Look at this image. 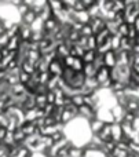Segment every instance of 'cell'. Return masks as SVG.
<instances>
[{"mask_svg":"<svg viewBox=\"0 0 139 157\" xmlns=\"http://www.w3.org/2000/svg\"><path fill=\"white\" fill-rule=\"evenodd\" d=\"M13 136H14V142H15V144H24L25 138H26V136H25V134L22 132L19 127L13 132Z\"/></svg>","mask_w":139,"mask_h":157,"instance_id":"ffe728a7","label":"cell"},{"mask_svg":"<svg viewBox=\"0 0 139 157\" xmlns=\"http://www.w3.org/2000/svg\"><path fill=\"white\" fill-rule=\"evenodd\" d=\"M98 69L92 65V63H84V68H83V73L85 77H95Z\"/></svg>","mask_w":139,"mask_h":157,"instance_id":"5bb4252c","label":"cell"},{"mask_svg":"<svg viewBox=\"0 0 139 157\" xmlns=\"http://www.w3.org/2000/svg\"><path fill=\"white\" fill-rule=\"evenodd\" d=\"M19 24V39H21L22 41H30V39H32V35H33V30L30 29V26H28V25H24L21 24V22H18Z\"/></svg>","mask_w":139,"mask_h":157,"instance_id":"5b68a950","label":"cell"},{"mask_svg":"<svg viewBox=\"0 0 139 157\" xmlns=\"http://www.w3.org/2000/svg\"><path fill=\"white\" fill-rule=\"evenodd\" d=\"M85 11H87V14L90 15V18H95V17L101 15V8H99L98 2H94L92 4H91Z\"/></svg>","mask_w":139,"mask_h":157,"instance_id":"7c38bea8","label":"cell"},{"mask_svg":"<svg viewBox=\"0 0 139 157\" xmlns=\"http://www.w3.org/2000/svg\"><path fill=\"white\" fill-rule=\"evenodd\" d=\"M69 55H72L73 58H81L84 55V50L81 47H79L77 44H73V46L69 48Z\"/></svg>","mask_w":139,"mask_h":157,"instance_id":"e0dca14e","label":"cell"},{"mask_svg":"<svg viewBox=\"0 0 139 157\" xmlns=\"http://www.w3.org/2000/svg\"><path fill=\"white\" fill-rule=\"evenodd\" d=\"M19 68H21V72H25V73H28V75H32L33 72L36 71L35 65L30 63L29 61H26V59H24L21 63H19Z\"/></svg>","mask_w":139,"mask_h":157,"instance_id":"9a60e30c","label":"cell"},{"mask_svg":"<svg viewBox=\"0 0 139 157\" xmlns=\"http://www.w3.org/2000/svg\"><path fill=\"white\" fill-rule=\"evenodd\" d=\"M88 25H90L91 29H92V35L95 36L96 33H99L101 30H103L105 28H106V21H105L102 17H95V18L90 19Z\"/></svg>","mask_w":139,"mask_h":157,"instance_id":"7a4b0ae2","label":"cell"},{"mask_svg":"<svg viewBox=\"0 0 139 157\" xmlns=\"http://www.w3.org/2000/svg\"><path fill=\"white\" fill-rule=\"evenodd\" d=\"M102 57H103V66H106L109 69H113L117 66V52L110 50V51H107Z\"/></svg>","mask_w":139,"mask_h":157,"instance_id":"277c9868","label":"cell"},{"mask_svg":"<svg viewBox=\"0 0 139 157\" xmlns=\"http://www.w3.org/2000/svg\"><path fill=\"white\" fill-rule=\"evenodd\" d=\"M110 127H112V139L115 142H118L121 139V136H123V130H121V125L118 124V123H112V124H110Z\"/></svg>","mask_w":139,"mask_h":157,"instance_id":"ba28073f","label":"cell"},{"mask_svg":"<svg viewBox=\"0 0 139 157\" xmlns=\"http://www.w3.org/2000/svg\"><path fill=\"white\" fill-rule=\"evenodd\" d=\"M63 59L58 58V59H54L50 62L48 65V73L54 77H61L62 76V72H63Z\"/></svg>","mask_w":139,"mask_h":157,"instance_id":"6da1fadb","label":"cell"},{"mask_svg":"<svg viewBox=\"0 0 139 157\" xmlns=\"http://www.w3.org/2000/svg\"><path fill=\"white\" fill-rule=\"evenodd\" d=\"M70 101H72V105H74L76 108H80V106L84 105V97L81 94H76L73 97H70Z\"/></svg>","mask_w":139,"mask_h":157,"instance_id":"44dd1931","label":"cell"},{"mask_svg":"<svg viewBox=\"0 0 139 157\" xmlns=\"http://www.w3.org/2000/svg\"><path fill=\"white\" fill-rule=\"evenodd\" d=\"M55 52H57L58 58L63 59V58H66L69 55V47L65 43H58L57 47H55Z\"/></svg>","mask_w":139,"mask_h":157,"instance_id":"30bf717a","label":"cell"},{"mask_svg":"<svg viewBox=\"0 0 139 157\" xmlns=\"http://www.w3.org/2000/svg\"><path fill=\"white\" fill-rule=\"evenodd\" d=\"M77 116L83 117L84 120H87V121H92V120L96 119V110H94L92 108H90V106H80L79 108V113H77Z\"/></svg>","mask_w":139,"mask_h":157,"instance_id":"3957f363","label":"cell"},{"mask_svg":"<svg viewBox=\"0 0 139 157\" xmlns=\"http://www.w3.org/2000/svg\"><path fill=\"white\" fill-rule=\"evenodd\" d=\"M37 17H40L43 21H47L48 18H51L52 17V11H51V8L48 7V4L46 3V6H44L43 8H41V11H40V14H39Z\"/></svg>","mask_w":139,"mask_h":157,"instance_id":"ac0fdd59","label":"cell"},{"mask_svg":"<svg viewBox=\"0 0 139 157\" xmlns=\"http://www.w3.org/2000/svg\"><path fill=\"white\" fill-rule=\"evenodd\" d=\"M18 78H19V83L21 84H26L28 81L30 80V75H28V73H25V72H19V75H18Z\"/></svg>","mask_w":139,"mask_h":157,"instance_id":"484cf974","label":"cell"},{"mask_svg":"<svg viewBox=\"0 0 139 157\" xmlns=\"http://www.w3.org/2000/svg\"><path fill=\"white\" fill-rule=\"evenodd\" d=\"M103 125H105V123L99 119H95V120H92V121H90V127H91V131L94 132V135H96V134L102 130Z\"/></svg>","mask_w":139,"mask_h":157,"instance_id":"2e32d148","label":"cell"},{"mask_svg":"<svg viewBox=\"0 0 139 157\" xmlns=\"http://www.w3.org/2000/svg\"><path fill=\"white\" fill-rule=\"evenodd\" d=\"M2 22H3V17L0 15V25H2Z\"/></svg>","mask_w":139,"mask_h":157,"instance_id":"4dcf8cb0","label":"cell"},{"mask_svg":"<svg viewBox=\"0 0 139 157\" xmlns=\"http://www.w3.org/2000/svg\"><path fill=\"white\" fill-rule=\"evenodd\" d=\"M55 112V105H50L47 103L46 106L43 108V113H44V117H48V116H52Z\"/></svg>","mask_w":139,"mask_h":157,"instance_id":"cb8c5ba5","label":"cell"},{"mask_svg":"<svg viewBox=\"0 0 139 157\" xmlns=\"http://www.w3.org/2000/svg\"><path fill=\"white\" fill-rule=\"evenodd\" d=\"M96 55H98L96 50H87V51H84V55L81 57V59L84 63H94Z\"/></svg>","mask_w":139,"mask_h":157,"instance_id":"8fae6325","label":"cell"},{"mask_svg":"<svg viewBox=\"0 0 139 157\" xmlns=\"http://www.w3.org/2000/svg\"><path fill=\"white\" fill-rule=\"evenodd\" d=\"M21 43H22V40L19 39V36L11 37V39H8V43H7V46H6V48H7L8 51H18Z\"/></svg>","mask_w":139,"mask_h":157,"instance_id":"9c48e42d","label":"cell"},{"mask_svg":"<svg viewBox=\"0 0 139 157\" xmlns=\"http://www.w3.org/2000/svg\"><path fill=\"white\" fill-rule=\"evenodd\" d=\"M58 28H59V24H58V21L55 19L54 15H52L51 18H48L47 21L43 22V30L44 32H55Z\"/></svg>","mask_w":139,"mask_h":157,"instance_id":"8992f818","label":"cell"},{"mask_svg":"<svg viewBox=\"0 0 139 157\" xmlns=\"http://www.w3.org/2000/svg\"><path fill=\"white\" fill-rule=\"evenodd\" d=\"M80 36H84V37H90V36H92V29H91V26L88 24L83 25L81 30H80Z\"/></svg>","mask_w":139,"mask_h":157,"instance_id":"603a6c76","label":"cell"},{"mask_svg":"<svg viewBox=\"0 0 139 157\" xmlns=\"http://www.w3.org/2000/svg\"><path fill=\"white\" fill-rule=\"evenodd\" d=\"M46 99H47V103L54 105V102H55V92L54 91H47L46 92Z\"/></svg>","mask_w":139,"mask_h":157,"instance_id":"83f0119b","label":"cell"},{"mask_svg":"<svg viewBox=\"0 0 139 157\" xmlns=\"http://www.w3.org/2000/svg\"><path fill=\"white\" fill-rule=\"evenodd\" d=\"M132 26L135 28V30H137V33H138V36H139V15L137 17V19L134 21V24H132Z\"/></svg>","mask_w":139,"mask_h":157,"instance_id":"f546056e","label":"cell"},{"mask_svg":"<svg viewBox=\"0 0 139 157\" xmlns=\"http://www.w3.org/2000/svg\"><path fill=\"white\" fill-rule=\"evenodd\" d=\"M112 37V36H110V33H109V30L106 29V28H105L103 30H101V32L99 33H96L95 35V39H96V44H102V43H105V41L106 40H109V39Z\"/></svg>","mask_w":139,"mask_h":157,"instance_id":"4fadbf2b","label":"cell"},{"mask_svg":"<svg viewBox=\"0 0 139 157\" xmlns=\"http://www.w3.org/2000/svg\"><path fill=\"white\" fill-rule=\"evenodd\" d=\"M50 77H51V75H50L48 72L40 73V75H39V84H43V86H46L47 81L50 80Z\"/></svg>","mask_w":139,"mask_h":157,"instance_id":"d4e9b609","label":"cell"},{"mask_svg":"<svg viewBox=\"0 0 139 157\" xmlns=\"http://www.w3.org/2000/svg\"><path fill=\"white\" fill-rule=\"evenodd\" d=\"M59 78L61 77H54V76H51L50 77V80L47 81V90L48 91H55V90L58 88V83H59Z\"/></svg>","mask_w":139,"mask_h":157,"instance_id":"d6986e66","label":"cell"},{"mask_svg":"<svg viewBox=\"0 0 139 157\" xmlns=\"http://www.w3.org/2000/svg\"><path fill=\"white\" fill-rule=\"evenodd\" d=\"M127 37L131 39V40H135V39L138 37V33H137V30H135V28L132 26V25L128 26V35H127Z\"/></svg>","mask_w":139,"mask_h":157,"instance_id":"4316f807","label":"cell"},{"mask_svg":"<svg viewBox=\"0 0 139 157\" xmlns=\"http://www.w3.org/2000/svg\"><path fill=\"white\" fill-rule=\"evenodd\" d=\"M96 47H98V44H96V39L95 36H90V37H87V50H96ZM85 50V51H87Z\"/></svg>","mask_w":139,"mask_h":157,"instance_id":"7402d4cb","label":"cell"},{"mask_svg":"<svg viewBox=\"0 0 139 157\" xmlns=\"http://www.w3.org/2000/svg\"><path fill=\"white\" fill-rule=\"evenodd\" d=\"M7 128H4V127H0V141H3V139L6 138V135H7Z\"/></svg>","mask_w":139,"mask_h":157,"instance_id":"f1b7e54d","label":"cell"},{"mask_svg":"<svg viewBox=\"0 0 139 157\" xmlns=\"http://www.w3.org/2000/svg\"><path fill=\"white\" fill-rule=\"evenodd\" d=\"M19 128H21V131L25 134V136L35 135L36 132H39V130L35 127V124H33V123H26V121H24L21 125H19Z\"/></svg>","mask_w":139,"mask_h":157,"instance_id":"52a82bcc","label":"cell"}]
</instances>
